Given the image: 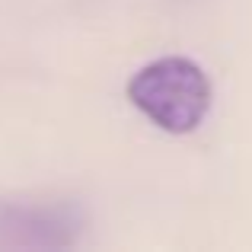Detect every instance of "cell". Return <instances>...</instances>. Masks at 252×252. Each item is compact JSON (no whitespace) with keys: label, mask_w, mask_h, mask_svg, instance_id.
Instances as JSON below:
<instances>
[{"label":"cell","mask_w":252,"mask_h":252,"mask_svg":"<svg viewBox=\"0 0 252 252\" xmlns=\"http://www.w3.org/2000/svg\"><path fill=\"white\" fill-rule=\"evenodd\" d=\"M83 227V211L67 201H0V249H67L80 240Z\"/></svg>","instance_id":"7a4b0ae2"},{"label":"cell","mask_w":252,"mask_h":252,"mask_svg":"<svg viewBox=\"0 0 252 252\" xmlns=\"http://www.w3.org/2000/svg\"><path fill=\"white\" fill-rule=\"evenodd\" d=\"M128 99L166 134H189L211 112V80L189 58H157L128 83Z\"/></svg>","instance_id":"6da1fadb"}]
</instances>
